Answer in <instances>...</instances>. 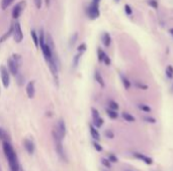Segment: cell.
Returning a JSON list of instances; mask_svg holds the SVG:
<instances>
[{
  "label": "cell",
  "mask_w": 173,
  "mask_h": 171,
  "mask_svg": "<svg viewBox=\"0 0 173 171\" xmlns=\"http://www.w3.org/2000/svg\"><path fill=\"white\" fill-rule=\"evenodd\" d=\"M89 130H90V134H91L92 138H93L95 141H99L100 135H99V132L97 131V129H96L93 125H89Z\"/></svg>",
  "instance_id": "cell-12"
},
{
  "label": "cell",
  "mask_w": 173,
  "mask_h": 171,
  "mask_svg": "<svg viewBox=\"0 0 173 171\" xmlns=\"http://www.w3.org/2000/svg\"><path fill=\"white\" fill-rule=\"evenodd\" d=\"M103 63L106 64V66H110V56H108L106 54H105V55H104V58H103Z\"/></svg>",
  "instance_id": "cell-39"
},
{
  "label": "cell",
  "mask_w": 173,
  "mask_h": 171,
  "mask_svg": "<svg viewBox=\"0 0 173 171\" xmlns=\"http://www.w3.org/2000/svg\"><path fill=\"white\" fill-rule=\"evenodd\" d=\"M101 163H102V165L104 166V167H106V168H110L111 167L110 161L108 160L107 158H102V159H101Z\"/></svg>",
  "instance_id": "cell-28"
},
{
  "label": "cell",
  "mask_w": 173,
  "mask_h": 171,
  "mask_svg": "<svg viewBox=\"0 0 173 171\" xmlns=\"http://www.w3.org/2000/svg\"><path fill=\"white\" fill-rule=\"evenodd\" d=\"M26 6V2L25 1V0H21V2H18L12 9V17L15 18V19L18 18L19 16L21 15L23 10H25Z\"/></svg>",
  "instance_id": "cell-7"
},
{
  "label": "cell",
  "mask_w": 173,
  "mask_h": 171,
  "mask_svg": "<svg viewBox=\"0 0 173 171\" xmlns=\"http://www.w3.org/2000/svg\"><path fill=\"white\" fill-rule=\"evenodd\" d=\"M23 146H25L26 152L29 153V154H34L35 153V143L31 140L25 139V141H23Z\"/></svg>",
  "instance_id": "cell-10"
},
{
  "label": "cell",
  "mask_w": 173,
  "mask_h": 171,
  "mask_svg": "<svg viewBox=\"0 0 173 171\" xmlns=\"http://www.w3.org/2000/svg\"><path fill=\"white\" fill-rule=\"evenodd\" d=\"M81 55H82V54L78 52V54L74 56V59H73V66H74V68H77L78 64H79V59H80V58H81Z\"/></svg>",
  "instance_id": "cell-26"
},
{
  "label": "cell",
  "mask_w": 173,
  "mask_h": 171,
  "mask_svg": "<svg viewBox=\"0 0 173 171\" xmlns=\"http://www.w3.org/2000/svg\"><path fill=\"white\" fill-rule=\"evenodd\" d=\"M12 33H13V25H12V26H10V28L8 29V31L5 32V33L3 34L2 37L0 38V43L3 42H5V40H6L7 38H8L10 35H12Z\"/></svg>",
  "instance_id": "cell-16"
},
{
  "label": "cell",
  "mask_w": 173,
  "mask_h": 171,
  "mask_svg": "<svg viewBox=\"0 0 173 171\" xmlns=\"http://www.w3.org/2000/svg\"><path fill=\"white\" fill-rule=\"evenodd\" d=\"M108 107H110V109L116 111V110H119V104L116 103V102L110 100V101H108Z\"/></svg>",
  "instance_id": "cell-23"
},
{
  "label": "cell",
  "mask_w": 173,
  "mask_h": 171,
  "mask_svg": "<svg viewBox=\"0 0 173 171\" xmlns=\"http://www.w3.org/2000/svg\"><path fill=\"white\" fill-rule=\"evenodd\" d=\"M86 48H87L86 44H85V43H81V44H80V46L77 47V50H78V52H80V54H83V52L86 50Z\"/></svg>",
  "instance_id": "cell-32"
},
{
  "label": "cell",
  "mask_w": 173,
  "mask_h": 171,
  "mask_svg": "<svg viewBox=\"0 0 173 171\" xmlns=\"http://www.w3.org/2000/svg\"><path fill=\"white\" fill-rule=\"evenodd\" d=\"M124 11H126V13L128 15H131L132 14L133 10H132V8H131L130 5H129V4H126V5H124Z\"/></svg>",
  "instance_id": "cell-38"
},
{
  "label": "cell",
  "mask_w": 173,
  "mask_h": 171,
  "mask_svg": "<svg viewBox=\"0 0 173 171\" xmlns=\"http://www.w3.org/2000/svg\"><path fill=\"white\" fill-rule=\"evenodd\" d=\"M99 1L100 0H92V2H95V3H98V4H99Z\"/></svg>",
  "instance_id": "cell-44"
},
{
  "label": "cell",
  "mask_w": 173,
  "mask_h": 171,
  "mask_svg": "<svg viewBox=\"0 0 173 171\" xmlns=\"http://www.w3.org/2000/svg\"><path fill=\"white\" fill-rule=\"evenodd\" d=\"M166 76L168 77L169 79H172L173 78V68L172 66H168L166 68Z\"/></svg>",
  "instance_id": "cell-27"
},
{
  "label": "cell",
  "mask_w": 173,
  "mask_h": 171,
  "mask_svg": "<svg viewBox=\"0 0 173 171\" xmlns=\"http://www.w3.org/2000/svg\"><path fill=\"white\" fill-rule=\"evenodd\" d=\"M138 108L141 110V111H144V112H147V113H150V112H151V108L149 107L148 105H145V104H139V105H138Z\"/></svg>",
  "instance_id": "cell-24"
},
{
  "label": "cell",
  "mask_w": 173,
  "mask_h": 171,
  "mask_svg": "<svg viewBox=\"0 0 173 171\" xmlns=\"http://www.w3.org/2000/svg\"><path fill=\"white\" fill-rule=\"evenodd\" d=\"M106 113H107V116L110 117V119H116V118L119 117V114L116 113V111H115V110L107 109L106 110Z\"/></svg>",
  "instance_id": "cell-19"
},
{
  "label": "cell",
  "mask_w": 173,
  "mask_h": 171,
  "mask_svg": "<svg viewBox=\"0 0 173 171\" xmlns=\"http://www.w3.org/2000/svg\"><path fill=\"white\" fill-rule=\"evenodd\" d=\"M102 42L104 44V46H106L108 47L110 46V43H111V37H110V35L107 33V32H104L103 35H102Z\"/></svg>",
  "instance_id": "cell-13"
},
{
  "label": "cell",
  "mask_w": 173,
  "mask_h": 171,
  "mask_svg": "<svg viewBox=\"0 0 173 171\" xmlns=\"http://www.w3.org/2000/svg\"><path fill=\"white\" fill-rule=\"evenodd\" d=\"M169 32H170V34L173 36V28H170V30H169Z\"/></svg>",
  "instance_id": "cell-43"
},
{
  "label": "cell",
  "mask_w": 173,
  "mask_h": 171,
  "mask_svg": "<svg viewBox=\"0 0 173 171\" xmlns=\"http://www.w3.org/2000/svg\"><path fill=\"white\" fill-rule=\"evenodd\" d=\"M46 3H47V5H50V0H46Z\"/></svg>",
  "instance_id": "cell-45"
},
{
  "label": "cell",
  "mask_w": 173,
  "mask_h": 171,
  "mask_svg": "<svg viewBox=\"0 0 173 171\" xmlns=\"http://www.w3.org/2000/svg\"><path fill=\"white\" fill-rule=\"evenodd\" d=\"M122 82H123V84H124V87L126 88L127 90H128V89H130V87H131V83L129 82V80H128L127 78H124V77H122Z\"/></svg>",
  "instance_id": "cell-29"
},
{
  "label": "cell",
  "mask_w": 173,
  "mask_h": 171,
  "mask_svg": "<svg viewBox=\"0 0 173 171\" xmlns=\"http://www.w3.org/2000/svg\"><path fill=\"white\" fill-rule=\"evenodd\" d=\"M87 15L90 19H96L99 17V7H98V3L92 2L89 6L87 7Z\"/></svg>",
  "instance_id": "cell-3"
},
{
  "label": "cell",
  "mask_w": 173,
  "mask_h": 171,
  "mask_svg": "<svg viewBox=\"0 0 173 171\" xmlns=\"http://www.w3.org/2000/svg\"><path fill=\"white\" fill-rule=\"evenodd\" d=\"M52 135H53L54 139H59V140H62L65 138L66 136V125H65V122H64L63 119H60L57 124L55 125V128L53 130V132H52Z\"/></svg>",
  "instance_id": "cell-2"
},
{
  "label": "cell",
  "mask_w": 173,
  "mask_h": 171,
  "mask_svg": "<svg viewBox=\"0 0 173 171\" xmlns=\"http://www.w3.org/2000/svg\"><path fill=\"white\" fill-rule=\"evenodd\" d=\"M133 155H134V156L137 158V159L144 161L147 165H152V164H153V159H152L151 157L147 156V155H144V154L138 153V152H135L134 154H133Z\"/></svg>",
  "instance_id": "cell-9"
},
{
  "label": "cell",
  "mask_w": 173,
  "mask_h": 171,
  "mask_svg": "<svg viewBox=\"0 0 173 171\" xmlns=\"http://www.w3.org/2000/svg\"><path fill=\"white\" fill-rule=\"evenodd\" d=\"M104 135H105L107 138H110V139H112V138L115 137V134L112 131H110V130H106L105 132H104Z\"/></svg>",
  "instance_id": "cell-36"
},
{
  "label": "cell",
  "mask_w": 173,
  "mask_h": 171,
  "mask_svg": "<svg viewBox=\"0 0 173 171\" xmlns=\"http://www.w3.org/2000/svg\"><path fill=\"white\" fill-rule=\"evenodd\" d=\"M116 1H118V0H116Z\"/></svg>",
  "instance_id": "cell-47"
},
{
  "label": "cell",
  "mask_w": 173,
  "mask_h": 171,
  "mask_svg": "<svg viewBox=\"0 0 173 171\" xmlns=\"http://www.w3.org/2000/svg\"><path fill=\"white\" fill-rule=\"evenodd\" d=\"M0 140H1L2 142H4V141L10 142V138H9L8 133H7L3 128H0Z\"/></svg>",
  "instance_id": "cell-14"
},
{
  "label": "cell",
  "mask_w": 173,
  "mask_h": 171,
  "mask_svg": "<svg viewBox=\"0 0 173 171\" xmlns=\"http://www.w3.org/2000/svg\"><path fill=\"white\" fill-rule=\"evenodd\" d=\"M26 94H27V97H29L30 99H33V98L35 97V82L34 81L29 82V84L26 85Z\"/></svg>",
  "instance_id": "cell-11"
},
{
  "label": "cell",
  "mask_w": 173,
  "mask_h": 171,
  "mask_svg": "<svg viewBox=\"0 0 173 171\" xmlns=\"http://www.w3.org/2000/svg\"><path fill=\"white\" fill-rule=\"evenodd\" d=\"M144 120L148 123H156V120L153 117H144Z\"/></svg>",
  "instance_id": "cell-40"
},
{
  "label": "cell",
  "mask_w": 173,
  "mask_h": 171,
  "mask_svg": "<svg viewBox=\"0 0 173 171\" xmlns=\"http://www.w3.org/2000/svg\"><path fill=\"white\" fill-rule=\"evenodd\" d=\"M0 171H1V169H0Z\"/></svg>",
  "instance_id": "cell-46"
},
{
  "label": "cell",
  "mask_w": 173,
  "mask_h": 171,
  "mask_svg": "<svg viewBox=\"0 0 173 171\" xmlns=\"http://www.w3.org/2000/svg\"><path fill=\"white\" fill-rule=\"evenodd\" d=\"M15 77H17V80H18V85H19V86H21V85H22V82H23V81H25V79H23V77H22L21 74H19V72H18V74H17L16 76H15Z\"/></svg>",
  "instance_id": "cell-41"
},
{
  "label": "cell",
  "mask_w": 173,
  "mask_h": 171,
  "mask_svg": "<svg viewBox=\"0 0 173 171\" xmlns=\"http://www.w3.org/2000/svg\"><path fill=\"white\" fill-rule=\"evenodd\" d=\"M13 1L14 0H1V8L3 10H5Z\"/></svg>",
  "instance_id": "cell-22"
},
{
  "label": "cell",
  "mask_w": 173,
  "mask_h": 171,
  "mask_svg": "<svg viewBox=\"0 0 173 171\" xmlns=\"http://www.w3.org/2000/svg\"><path fill=\"white\" fill-rule=\"evenodd\" d=\"M148 4L150 6H152L153 8H154V9H157V8H158V3H157L156 0H149Z\"/></svg>",
  "instance_id": "cell-34"
},
{
  "label": "cell",
  "mask_w": 173,
  "mask_h": 171,
  "mask_svg": "<svg viewBox=\"0 0 173 171\" xmlns=\"http://www.w3.org/2000/svg\"><path fill=\"white\" fill-rule=\"evenodd\" d=\"M46 43V36H45V32L43 29L40 30V35H39V46L40 47H43Z\"/></svg>",
  "instance_id": "cell-15"
},
{
  "label": "cell",
  "mask_w": 173,
  "mask_h": 171,
  "mask_svg": "<svg viewBox=\"0 0 173 171\" xmlns=\"http://www.w3.org/2000/svg\"><path fill=\"white\" fill-rule=\"evenodd\" d=\"M34 1H35V7H37L38 9H40V8L42 7L43 1H42V0H34Z\"/></svg>",
  "instance_id": "cell-42"
},
{
  "label": "cell",
  "mask_w": 173,
  "mask_h": 171,
  "mask_svg": "<svg viewBox=\"0 0 173 171\" xmlns=\"http://www.w3.org/2000/svg\"><path fill=\"white\" fill-rule=\"evenodd\" d=\"M91 113H92V118H93V119H96V118L100 117L98 111H97V110H96L95 108H92V109H91Z\"/></svg>",
  "instance_id": "cell-35"
},
{
  "label": "cell",
  "mask_w": 173,
  "mask_h": 171,
  "mask_svg": "<svg viewBox=\"0 0 173 171\" xmlns=\"http://www.w3.org/2000/svg\"><path fill=\"white\" fill-rule=\"evenodd\" d=\"M2 147H3V152H4L5 156L7 158V161H8L10 170L11 171H21V166H19V163H18L17 155H16V153H15L10 142L8 141L2 142Z\"/></svg>",
  "instance_id": "cell-1"
},
{
  "label": "cell",
  "mask_w": 173,
  "mask_h": 171,
  "mask_svg": "<svg viewBox=\"0 0 173 171\" xmlns=\"http://www.w3.org/2000/svg\"><path fill=\"white\" fill-rule=\"evenodd\" d=\"M31 38H33V42H34V43H35V47H39L40 46H39V36L37 35V32H35V30H31Z\"/></svg>",
  "instance_id": "cell-20"
},
{
  "label": "cell",
  "mask_w": 173,
  "mask_h": 171,
  "mask_svg": "<svg viewBox=\"0 0 173 171\" xmlns=\"http://www.w3.org/2000/svg\"><path fill=\"white\" fill-rule=\"evenodd\" d=\"M122 116H123V118L126 121H128V122H135L136 121V119H135V117L133 116V115H131L130 113H123L122 114Z\"/></svg>",
  "instance_id": "cell-18"
},
{
  "label": "cell",
  "mask_w": 173,
  "mask_h": 171,
  "mask_svg": "<svg viewBox=\"0 0 173 171\" xmlns=\"http://www.w3.org/2000/svg\"><path fill=\"white\" fill-rule=\"evenodd\" d=\"M0 76H1V81H2L3 87L7 89L10 85V76H9V71L7 70L5 66L0 67Z\"/></svg>",
  "instance_id": "cell-4"
},
{
  "label": "cell",
  "mask_w": 173,
  "mask_h": 171,
  "mask_svg": "<svg viewBox=\"0 0 173 171\" xmlns=\"http://www.w3.org/2000/svg\"><path fill=\"white\" fill-rule=\"evenodd\" d=\"M77 38H78V33H74L73 35L71 36V39H70V42H69L70 46H74V44L76 43V40H77Z\"/></svg>",
  "instance_id": "cell-30"
},
{
  "label": "cell",
  "mask_w": 173,
  "mask_h": 171,
  "mask_svg": "<svg viewBox=\"0 0 173 171\" xmlns=\"http://www.w3.org/2000/svg\"><path fill=\"white\" fill-rule=\"evenodd\" d=\"M103 119L101 117H98V118H96V119H93V124L96 128H100L101 126L103 125Z\"/></svg>",
  "instance_id": "cell-21"
},
{
  "label": "cell",
  "mask_w": 173,
  "mask_h": 171,
  "mask_svg": "<svg viewBox=\"0 0 173 171\" xmlns=\"http://www.w3.org/2000/svg\"><path fill=\"white\" fill-rule=\"evenodd\" d=\"M94 78H95V81L97 82L101 87H104V81L102 79V77L101 75L99 74V72H95V74H94Z\"/></svg>",
  "instance_id": "cell-17"
},
{
  "label": "cell",
  "mask_w": 173,
  "mask_h": 171,
  "mask_svg": "<svg viewBox=\"0 0 173 171\" xmlns=\"http://www.w3.org/2000/svg\"><path fill=\"white\" fill-rule=\"evenodd\" d=\"M104 55H105V52H104L100 47H98V48H97V56H98V60H99L100 63L103 62Z\"/></svg>",
  "instance_id": "cell-25"
},
{
  "label": "cell",
  "mask_w": 173,
  "mask_h": 171,
  "mask_svg": "<svg viewBox=\"0 0 173 171\" xmlns=\"http://www.w3.org/2000/svg\"><path fill=\"white\" fill-rule=\"evenodd\" d=\"M54 141H55V146H56V152H57L59 157L61 158L63 161L68 162V157H67V154L65 152V150H64L63 144H62V140L54 139Z\"/></svg>",
  "instance_id": "cell-5"
},
{
  "label": "cell",
  "mask_w": 173,
  "mask_h": 171,
  "mask_svg": "<svg viewBox=\"0 0 173 171\" xmlns=\"http://www.w3.org/2000/svg\"><path fill=\"white\" fill-rule=\"evenodd\" d=\"M136 87L139 88V89H143V90H148V86L147 85H144V84H141L140 82H136Z\"/></svg>",
  "instance_id": "cell-37"
},
{
  "label": "cell",
  "mask_w": 173,
  "mask_h": 171,
  "mask_svg": "<svg viewBox=\"0 0 173 171\" xmlns=\"http://www.w3.org/2000/svg\"><path fill=\"white\" fill-rule=\"evenodd\" d=\"M7 64H8V70H9L10 74H12L13 76H16L19 72V68H21V66H19V64L15 62L12 56L8 59V60H7Z\"/></svg>",
  "instance_id": "cell-8"
},
{
  "label": "cell",
  "mask_w": 173,
  "mask_h": 171,
  "mask_svg": "<svg viewBox=\"0 0 173 171\" xmlns=\"http://www.w3.org/2000/svg\"><path fill=\"white\" fill-rule=\"evenodd\" d=\"M13 38H14V42L16 43H21L23 39V33H22V30H21V24L18 22H16L15 24H13Z\"/></svg>",
  "instance_id": "cell-6"
},
{
  "label": "cell",
  "mask_w": 173,
  "mask_h": 171,
  "mask_svg": "<svg viewBox=\"0 0 173 171\" xmlns=\"http://www.w3.org/2000/svg\"><path fill=\"white\" fill-rule=\"evenodd\" d=\"M108 160H110V162H114V163H115V162H118V157H116L115 154H108Z\"/></svg>",
  "instance_id": "cell-33"
},
{
  "label": "cell",
  "mask_w": 173,
  "mask_h": 171,
  "mask_svg": "<svg viewBox=\"0 0 173 171\" xmlns=\"http://www.w3.org/2000/svg\"><path fill=\"white\" fill-rule=\"evenodd\" d=\"M93 147L95 148L96 151H98V152H101L102 151V147H101V145H100L98 143V141H93Z\"/></svg>",
  "instance_id": "cell-31"
}]
</instances>
